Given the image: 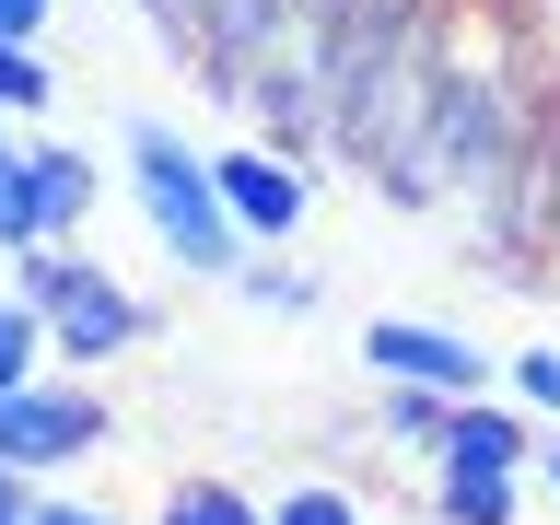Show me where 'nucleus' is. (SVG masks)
I'll return each mask as SVG.
<instances>
[{
  "instance_id": "39448f33",
  "label": "nucleus",
  "mask_w": 560,
  "mask_h": 525,
  "mask_svg": "<svg viewBox=\"0 0 560 525\" xmlns=\"http://www.w3.org/2000/svg\"><path fill=\"white\" fill-rule=\"evenodd\" d=\"M210 175H222V210L245 222V245H292L315 222V164L280 140H234V152H210Z\"/></svg>"
},
{
  "instance_id": "f257e3e1",
  "label": "nucleus",
  "mask_w": 560,
  "mask_h": 525,
  "mask_svg": "<svg viewBox=\"0 0 560 525\" xmlns=\"http://www.w3.org/2000/svg\"><path fill=\"white\" fill-rule=\"evenodd\" d=\"M117 152H129V199L140 222H152V245H164L175 280H234L257 245H245V222L222 210V175H210V152L175 117H152V105H129L117 117Z\"/></svg>"
},
{
  "instance_id": "4468645a",
  "label": "nucleus",
  "mask_w": 560,
  "mask_h": 525,
  "mask_svg": "<svg viewBox=\"0 0 560 525\" xmlns=\"http://www.w3.org/2000/svg\"><path fill=\"white\" fill-rule=\"evenodd\" d=\"M444 420H455V397H432V385H385V432H397V455H444Z\"/></svg>"
},
{
  "instance_id": "412c9836",
  "label": "nucleus",
  "mask_w": 560,
  "mask_h": 525,
  "mask_svg": "<svg viewBox=\"0 0 560 525\" xmlns=\"http://www.w3.org/2000/svg\"><path fill=\"white\" fill-rule=\"evenodd\" d=\"M525 479H537V490L560 502V432H537V467H525Z\"/></svg>"
},
{
  "instance_id": "f03ea898",
  "label": "nucleus",
  "mask_w": 560,
  "mask_h": 525,
  "mask_svg": "<svg viewBox=\"0 0 560 525\" xmlns=\"http://www.w3.org/2000/svg\"><path fill=\"white\" fill-rule=\"evenodd\" d=\"M12 292L47 315V350H59L70 374H105V362L152 350V304H140L105 257H82V245H24V257H12Z\"/></svg>"
},
{
  "instance_id": "423d86ee",
  "label": "nucleus",
  "mask_w": 560,
  "mask_h": 525,
  "mask_svg": "<svg viewBox=\"0 0 560 525\" xmlns=\"http://www.w3.org/2000/svg\"><path fill=\"white\" fill-rule=\"evenodd\" d=\"M35 199H47V245H82L105 210V164L82 140H35Z\"/></svg>"
},
{
  "instance_id": "6e6552de",
  "label": "nucleus",
  "mask_w": 560,
  "mask_h": 525,
  "mask_svg": "<svg viewBox=\"0 0 560 525\" xmlns=\"http://www.w3.org/2000/svg\"><path fill=\"white\" fill-rule=\"evenodd\" d=\"M432 525H525V467H455V455H432Z\"/></svg>"
},
{
  "instance_id": "9b49d317",
  "label": "nucleus",
  "mask_w": 560,
  "mask_h": 525,
  "mask_svg": "<svg viewBox=\"0 0 560 525\" xmlns=\"http://www.w3.org/2000/svg\"><path fill=\"white\" fill-rule=\"evenodd\" d=\"M59 105V59L35 35H0V117H47Z\"/></svg>"
},
{
  "instance_id": "a211bd4d",
  "label": "nucleus",
  "mask_w": 560,
  "mask_h": 525,
  "mask_svg": "<svg viewBox=\"0 0 560 525\" xmlns=\"http://www.w3.org/2000/svg\"><path fill=\"white\" fill-rule=\"evenodd\" d=\"M514 12H525V35H537V59L560 70V0H514Z\"/></svg>"
},
{
  "instance_id": "20e7f679",
  "label": "nucleus",
  "mask_w": 560,
  "mask_h": 525,
  "mask_svg": "<svg viewBox=\"0 0 560 525\" xmlns=\"http://www.w3.org/2000/svg\"><path fill=\"white\" fill-rule=\"evenodd\" d=\"M362 374L374 385H432V397H490L502 385V362H490L467 327H444V315H362Z\"/></svg>"
},
{
  "instance_id": "ddd939ff",
  "label": "nucleus",
  "mask_w": 560,
  "mask_h": 525,
  "mask_svg": "<svg viewBox=\"0 0 560 525\" xmlns=\"http://www.w3.org/2000/svg\"><path fill=\"white\" fill-rule=\"evenodd\" d=\"M269 525H374V502H362L350 479H280Z\"/></svg>"
},
{
  "instance_id": "aec40b11",
  "label": "nucleus",
  "mask_w": 560,
  "mask_h": 525,
  "mask_svg": "<svg viewBox=\"0 0 560 525\" xmlns=\"http://www.w3.org/2000/svg\"><path fill=\"white\" fill-rule=\"evenodd\" d=\"M0 525H35V479L24 467H0Z\"/></svg>"
},
{
  "instance_id": "6ab92c4d",
  "label": "nucleus",
  "mask_w": 560,
  "mask_h": 525,
  "mask_svg": "<svg viewBox=\"0 0 560 525\" xmlns=\"http://www.w3.org/2000/svg\"><path fill=\"white\" fill-rule=\"evenodd\" d=\"M47 12H59V0H0V35H35V47H47Z\"/></svg>"
},
{
  "instance_id": "f3484780",
  "label": "nucleus",
  "mask_w": 560,
  "mask_h": 525,
  "mask_svg": "<svg viewBox=\"0 0 560 525\" xmlns=\"http://www.w3.org/2000/svg\"><path fill=\"white\" fill-rule=\"evenodd\" d=\"M35 525H129L117 502H82V490H47L35 479Z\"/></svg>"
},
{
  "instance_id": "9d476101",
  "label": "nucleus",
  "mask_w": 560,
  "mask_h": 525,
  "mask_svg": "<svg viewBox=\"0 0 560 525\" xmlns=\"http://www.w3.org/2000/svg\"><path fill=\"white\" fill-rule=\"evenodd\" d=\"M152 525H269V502H257L245 479H175Z\"/></svg>"
},
{
  "instance_id": "2eb2a0df",
  "label": "nucleus",
  "mask_w": 560,
  "mask_h": 525,
  "mask_svg": "<svg viewBox=\"0 0 560 525\" xmlns=\"http://www.w3.org/2000/svg\"><path fill=\"white\" fill-rule=\"evenodd\" d=\"M59 350H47V315L24 304V292H0V385H24V374H47Z\"/></svg>"
},
{
  "instance_id": "f8f14e48",
  "label": "nucleus",
  "mask_w": 560,
  "mask_h": 525,
  "mask_svg": "<svg viewBox=\"0 0 560 525\" xmlns=\"http://www.w3.org/2000/svg\"><path fill=\"white\" fill-rule=\"evenodd\" d=\"M234 292H245L257 315H280V327L327 304V280H315V269H280V257H245V269H234Z\"/></svg>"
},
{
  "instance_id": "0eeeda50",
  "label": "nucleus",
  "mask_w": 560,
  "mask_h": 525,
  "mask_svg": "<svg viewBox=\"0 0 560 525\" xmlns=\"http://www.w3.org/2000/svg\"><path fill=\"white\" fill-rule=\"evenodd\" d=\"M444 455L455 467H537V409H514V397H455Z\"/></svg>"
},
{
  "instance_id": "dca6fc26",
  "label": "nucleus",
  "mask_w": 560,
  "mask_h": 525,
  "mask_svg": "<svg viewBox=\"0 0 560 525\" xmlns=\"http://www.w3.org/2000/svg\"><path fill=\"white\" fill-rule=\"evenodd\" d=\"M502 397H514V409H537V420H560V339L514 350V362H502Z\"/></svg>"
},
{
  "instance_id": "4be33fe9",
  "label": "nucleus",
  "mask_w": 560,
  "mask_h": 525,
  "mask_svg": "<svg viewBox=\"0 0 560 525\" xmlns=\"http://www.w3.org/2000/svg\"><path fill=\"white\" fill-rule=\"evenodd\" d=\"M537 199H549V222H560V164H537Z\"/></svg>"
},
{
  "instance_id": "1a4fd4ad",
  "label": "nucleus",
  "mask_w": 560,
  "mask_h": 525,
  "mask_svg": "<svg viewBox=\"0 0 560 525\" xmlns=\"http://www.w3.org/2000/svg\"><path fill=\"white\" fill-rule=\"evenodd\" d=\"M47 245V199H35V140L24 117H0V257H24Z\"/></svg>"
},
{
  "instance_id": "7ed1b4c3",
  "label": "nucleus",
  "mask_w": 560,
  "mask_h": 525,
  "mask_svg": "<svg viewBox=\"0 0 560 525\" xmlns=\"http://www.w3.org/2000/svg\"><path fill=\"white\" fill-rule=\"evenodd\" d=\"M117 444V409H105L94 374H70V362H47V374L0 385V467H24V479H70L82 455Z\"/></svg>"
}]
</instances>
